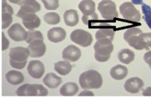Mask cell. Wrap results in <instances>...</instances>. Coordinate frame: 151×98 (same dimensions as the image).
Here are the masks:
<instances>
[{
	"label": "cell",
	"instance_id": "obj_13",
	"mask_svg": "<svg viewBox=\"0 0 151 98\" xmlns=\"http://www.w3.org/2000/svg\"><path fill=\"white\" fill-rule=\"evenodd\" d=\"M144 86L143 81L139 77H132L125 81L124 88L130 94H137Z\"/></svg>",
	"mask_w": 151,
	"mask_h": 98
},
{
	"label": "cell",
	"instance_id": "obj_14",
	"mask_svg": "<svg viewBox=\"0 0 151 98\" xmlns=\"http://www.w3.org/2000/svg\"><path fill=\"white\" fill-rule=\"evenodd\" d=\"M47 38L53 43L63 41L66 37V32L62 27H53L47 31Z\"/></svg>",
	"mask_w": 151,
	"mask_h": 98
},
{
	"label": "cell",
	"instance_id": "obj_36",
	"mask_svg": "<svg viewBox=\"0 0 151 98\" xmlns=\"http://www.w3.org/2000/svg\"><path fill=\"white\" fill-rule=\"evenodd\" d=\"M2 51H5L6 49L8 48L9 45V41H8V39H6V37H5V34L4 33L2 32Z\"/></svg>",
	"mask_w": 151,
	"mask_h": 98
},
{
	"label": "cell",
	"instance_id": "obj_28",
	"mask_svg": "<svg viewBox=\"0 0 151 98\" xmlns=\"http://www.w3.org/2000/svg\"><path fill=\"white\" fill-rule=\"evenodd\" d=\"M37 39H44L43 35H42L41 32L38 31H35V30L27 31V38L26 40L27 43L30 44V42H32L33 41Z\"/></svg>",
	"mask_w": 151,
	"mask_h": 98
},
{
	"label": "cell",
	"instance_id": "obj_22",
	"mask_svg": "<svg viewBox=\"0 0 151 98\" xmlns=\"http://www.w3.org/2000/svg\"><path fill=\"white\" fill-rule=\"evenodd\" d=\"M79 90V87L73 82L65 83L60 89V94L63 96H74Z\"/></svg>",
	"mask_w": 151,
	"mask_h": 98
},
{
	"label": "cell",
	"instance_id": "obj_37",
	"mask_svg": "<svg viewBox=\"0 0 151 98\" xmlns=\"http://www.w3.org/2000/svg\"><path fill=\"white\" fill-rule=\"evenodd\" d=\"M80 96H91V97H93L94 96V94L92 93L91 91H90V90H84V91H83L81 92L80 94H79Z\"/></svg>",
	"mask_w": 151,
	"mask_h": 98
},
{
	"label": "cell",
	"instance_id": "obj_6",
	"mask_svg": "<svg viewBox=\"0 0 151 98\" xmlns=\"http://www.w3.org/2000/svg\"><path fill=\"white\" fill-rule=\"evenodd\" d=\"M120 14L126 20L132 22H139L141 16L138 9L134 6L132 2H125L119 6Z\"/></svg>",
	"mask_w": 151,
	"mask_h": 98
},
{
	"label": "cell",
	"instance_id": "obj_16",
	"mask_svg": "<svg viewBox=\"0 0 151 98\" xmlns=\"http://www.w3.org/2000/svg\"><path fill=\"white\" fill-rule=\"evenodd\" d=\"M21 10L29 13H36L41 10V5L36 0H24L19 4Z\"/></svg>",
	"mask_w": 151,
	"mask_h": 98
},
{
	"label": "cell",
	"instance_id": "obj_5",
	"mask_svg": "<svg viewBox=\"0 0 151 98\" xmlns=\"http://www.w3.org/2000/svg\"><path fill=\"white\" fill-rule=\"evenodd\" d=\"M97 9L104 20H114L119 16L116 5L111 0H102L99 2Z\"/></svg>",
	"mask_w": 151,
	"mask_h": 98
},
{
	"label": "cell",
	"instance_id": "obj_15",
	"mask_svg": "<svg viewBox=\"0 0 151 98\" xmlns=\"http://www.w3.org/2000/svg\"><path fill=\"white\" fill-rule=\"evenodd\" d=\"M140 34H133L127 37L125 41L129 44V46L132 47L136 50H143V49L148 50V48H147V45H146V44H145L144 41L140 36Z\"/></svg>",
	"mask_w": 151,
	"mask_h": 98
},
{
	"label": "cell",
	"instance_id": "obj_17",
	"mask_svg": "<svg viewBox=\"0 0 151 98\" xmlns=\"http://www.w3.org/2000/svg\"><path fill=\"white\" fill-rule=\"evenodd\" d=\"M78 8L84 16L93 15L95 13V2L93 0H83L78 5Z\"/></svg>",
	"mask_w": 151,
	"mask_h": 98
},
{
	"label": "cell",
	"instance_id": "obj_21",
	"mask_svg": "<svg viewBox=\"0 0 151 98\" xmlns=\"http://www.w3.org/2000/svg\"><path fill=\"white\" fill-rule=\"evenodd\" d=\"M64 22L67 26H74L79 23V15L75 9L66 10L63 14Z\"/></svg>",
	"mask_w": 151,
	"mask_h": 98
},
{
	"label": "cell",
	"instance_id": "obj_7",
	"mask_svg": "<svg viewBox=\"0 0 151 98\" xmlns=\"http://www.w3.org/2000/svg\"><path fill=\"white\" fill-rule=\"evenodd\" d=\"M18 17L21 18L24 26L29 31H34L41 25V20L35 13H26L19 9L17 14Z\"/></svg>",
	"mask_w": 151,
	"mask_h": 98
},
{
	"label": "cell",
	"instance_id": "obj_31",
	"mask_svg": "<svg viewBox=\"0 0 151 98\" xmlns=\"http://www.w3.org/2000/svg\"><path fill=\"white\" fill-rule=\"evenodd\" d=\"M142 31H141L139 28H137V27H132V28H129L126 30L124 33V40L126 39L127 37H129V36H132L133 34H142Z\"/></svg>",
	"mask_w": 151,
	"mask_h": 98
},
{
	"label": "cell",
	"instance_id": "obj_19",
	"mask_svg": "<svg viewBox=\"0 0 151 98\" xmlns=\"http://www.w3.org/2000/svg\"><path fill=\"white\" fill-rule=\"evenodd\" d=\"M110 75L115 80H122L128 75V69L124 65H117L111 69Z\"/></svg>",
	"mask_w": 151,
	"mask_h": 98
},
{
	"label": "cell",
	"instance_id": "obj_26",
	"mask_svg": "<svg viewBox=\"0 0 151 98\" xmlns=\"http://www.w3.org/2000/svg\"><path fill=\"white\" fill-rule=\"evenodd\" d=\"M139 3L142 6V11L143 13V19L147 23V26L151 29V8L148 5L142 2V0H139Z\"/></svg>",
	"mask_w": 151,
	"mask_h": 98
},
{
	"label": "cell",
	"instance_id": "obj_18",
	"mask_svg": "<svg viewBox=\"0 0 151 98\" xmlns=\"http://www.w3.org/2000/svg\"><path fill=\"white\" fill-rule=\"evenodd\" d=\"M6 79L7 82L11 85L17 86L22 83L24 80V76L23 73L17 70H11L6 74Z\"/></svg>",
	"mask_w": 151,
	"mask_h": 98
},
{
	"label": "cell",
	"instance_id": "obj_32",
	"mask_svg": "<svg viewBox=\"0 0 151 98\" xmlns=\"http://www.w3.org/2000/svg\"><path fill=\"white\" fill-rule=\"evenodd\" d=\"M97 19H98L97 14L96 13H94L93 15L88 16H83L82 21L83 23L84 24H86V25H89V24H91V22L94 21V20H97Z\"/></svg>",
	"mask_w": 151,
	"mask_h": 98
},
{
	"label": "cell",
	"instance_id": "obj_12",
	"mask_svg": "<svg viewBox=\"0 0 151 98\" xmlns=\"http://www.w3.org/2000/svg\"><path fill=\"white\" fill-rule=\"evenodd\" d=\"M62 56L64 60L74 62L78 61L81 57V51L76 46L70 44L63 49Z\"/></svg>",
	"mask_w": 151,
	"mask_h": 98
},
{
	"label": "cell",
	"instance_id": "obj_2",
	"mask_svg": "<svg viewBox=\"0 0 151 98\" xmlns=\"http://www.w3.org/2000/svg\"><path fill=\"white\" fill-rule=\"evenodd\" d=\"M94 58L97 62H105L110 59L111 54L114 50L112 41L108 38L97 40L93 46Z\"/></svg>",
	"mask_w": 151,
	"mask_h": 98
},
{
	"label": "cell",
	"instance_id": "obj_35",
	"mask_svg": "<svg viewBox=\"0 0 151 98\" xmlns=\"http://www.w3.org/2000/svg\"><path fill=\"white\" fill-rule=\"evenodd\" d=\"M143 60L147 65H149L150 69H151V51H149L147 53H145L144 55H143Z\"/></svg>",
	"mask_w": 151,
	"mask_h": 98
},
{
	"label": "cell",
	"instance_id": "obj_11",
	"mask_svg": "<svg viewBox=\"0 0 151 98\" xmlns=\"http://www.w3.org/2000/svg\"><path fill=\"white\" fill-rule=\"evenodd\" d=\"M45 65L38 60H32L30 61L27 66V72L32 78L40 79L45 73Z\"/></svg>",
	"mask_w": 151,
	"mask_h": 98
},
{
	"label": "cell",
	"instance_id": "obj_38",
	"mask_svg": "<svg viewBox=\"0 0 151 98\" xmlns=\"http://www.w3.org/2000/svg\"><path fill=\"white\" fill-rule=\"evenodd\" d=\"M142 95L146 97L151 96V87H147V89H144L143 92H142Z\"/></svg>",
	"mask_w": 151,
	"mask_h": 98
},
{
	"label": "cell",
	"instance_id": "obj_23",
	"mask_svg": "<svg viewBox=\"0 0 151 98\" xmlns=\"http://www.w3.org/2000/svg\"><path fill=\"white\" fill-rule=\"evenodd\" d=\"M55 70L58 74L62 76H66L71 72L72 65L69 61H59L54 65Z\"/></svg>",
	"mask_w": 151,
	"mask_h": 98
},
{
	"label": "cell",
	"instance_id": "obj_29",
	"mask_svg": "<svg viewBox=\"0 0 151 98\" xmlns=\"http://www.w3.org/2000/svg\"><path fill=\"white\" fill-rule=\"evenodd\" d=\"M13 22V17L12 14L9 13H2V28H7Z\"/></svg>",
	"mask_w": 151,
	"mask_h": 98
},
{
	"label": "cell",
	"instance_id": "obj_9",
	"mask_svg": "<svg viewBox=\"0 0 151 98\" xmlns=\"http://www.w3.org/2000/svg\"><path fill=\"white\" fill-rule=\"evenodd\" d=\"M8 35L14 41H24L27 38V32L20 25V24H14L8 30Z\"/></svg>",
	"mask_w": 151,
	"mask_h": 98
},
{
	"label": "cell",
	"instance_id": "obj_25",
	"mask_svg": "<svg viewBox=\"0 0 151 98\" xmlns=\"http://www.w3.org/2000/svg\"><path fill=\"white\" fill-rule=\"evenodd\" d=\"M96 39L99 40L102 38H108L112 41L114 37V31L111 27H103L100 28L96 32Z\"/></svg>",
	"mask_w": 151,
	"mask_h": 98
},
{
	"label": "cell",
	"instance_id": "obj_30",
	"mask_svg": "<svg viewBox=\"0 0 151 98\" xmlns=\"http://www.w3.org/2000/svg\"><path fill=\"white\" fill-rule=\"evenodd\" d=\"M41 2L47 10H55L59 6L58 0H41Z\"/></svg>",
	"mask_w": 151,
	"mask_h": 98
},
{
	"label": "cell",
	"instance_id": "obj_39",
	"mask_svg": "<svg viewBox=\"0 0 151 98\" xmlns=\"http://www.w3.org/2000/svg\"><path fill=\"white\" fill-rule=\"evenodd\" d=\"M9 2H12V3H14V4H20L24 0H9Z\"/></svg>",
	"mask_w": 151,
	"mask_h": 98
},
{
	"label": "cell",
	"instance_id": "obj_33",
	"mask_svg": "<svg viewBox=\"0 0 151 98\" xmlns=\"http://www.w3.org/2000/svg\"><path fill=\"white\" fill-rule=\"evenodd\" d=\"M141 37L144 41L148 50L151 48V33H142L140 34Z\"/></svg>",
	"mask_w": 151,
	"mask_h": 98
},
{
	"label": "cell",
	"instance_id": "obj_27",
	"mask_svg": "<svg viewBox=\"0 0 151 98\" xmlns=\"http://www.w3.org/2000/svg\"><path fill=\"white\" fill-rule=\"evenodd\" d=\"M44 20L50 25H55L59 24L60 16L56 13H47L44 16Z\"/></svg>",
	"mask_w": 151,
	"mask_h": 98
},
{
	"label": "cell",
	"instance_id": "obj_34",
	"mask_svg": "<svg viewBox=\"0 0 151 98\" xmlns=\"http://www.w3.org/2000/svg\"><path fill=\"white\" fill-rule=\"evenodd\" d=\"M2 13H9L12 15L13 14V8L9 5H8V3L6 2V0H2Z\"/></svg>",
	"mask_w": 151,
	"mask_h": 98
},
{
	"label": "cell",
	"instance_id": "obj_20",
	"mask_svg": "<svg viewBox=\"0 0 151 98\" xmlns=\"http://www.w3.org/2000/svg\"><path fill=\"white\" fill-rule=\"evenodd\" d=\"M43 83L51 89H55L62 83V78L53 72H49L43 79Z\"/></svg>",
	"mask_w": 151,
	"mask_h": 98
},
{
	"label": "cell",
	"instance_id": "obj_3",
	"mask_svg": "<svg viewBox=\"0 0 151 98\" xmlns=\"http://www.w3.org/2000/svg\"><path fill=\"white\" fill-rule=\"evenodd\" d=\"M9 63L17 69H23L27 65V61L30 56L28 48L24 47H16L9 51Z\"/></svg>",
	"mask_w": 151,
	"mask_h": 98
},
{
	"label": "cell",
	"instance_id": "obj_8",
	"mask_svg": "<svg viewBox=\"0 0 151 98\" xmlns=\"http://www.w3.org/2000/svg\"><path fill=\"white\" fill-rule=\"evenodd\" d=\"M70 39L73 42L84 48L91 45L93 41L92 35L87 31L81 29L74 30L70 34Z\"/></svg>",
	"mask_w": 151,
	"mask_h": 98
},
{
	"label": "cell",
	"instance_id": "obj_10",
	"mask_svg": "<svg viewBox=\"0 0 151 98\" xmlns=\"http://www.w3.org/2000/svg\"><path fill=\"white\" fill-rule=\"evenodd\" d=\"M30 51V56L32 58L42 57L46 52V45L43 40L37 39L29 44L28 48Z\"/></svg>",
	"mask_w": 151,
	"mask_h": 98
},
{
	"label": "cell",
	"instance_id": "obj_24",
	"mask_svg": "<svg viewBox=\"0 0 151 98\" xmlns=\"http://www.w3.org/2000/svg\"><path fill=\"white\" fill-rule=\"evenodd\" d=\"M118 58L119 60L123 64L131 63L135 59V54L132 51L128 49V48H124L122 49L118 54Z\"/></svg>",
	"mask_w": 151,
	"mask_h": 98
},
{
	"label": "cell",
	"instance_id": "obj_4",
	"mask_svg": "<svg viewBox=\"0 0 151 98\" xmlns=\"http://www.w3.org/2000/svg\"><path fill=\"white\" fill-rule=\"evenodd\" d=\"M47 89L41 84H29L26 83L17 89V95L19 97L26 96H47Z\"/></svg>",
	"mask_w": 151,
	"mask_h": 98
},
{
	"label": "cell",
	"instance_id": "obj_1",
	"mask_svg": "<svg viewBox=\"0 0 151 98\" xmlns=\"http://www.w3.org/2000/svg\"><path fill=\"white\" fill-rule=\"evenodd\" d=\"M79 83L80 87L84 89H99L103 84V79L97 71L91 69L80 75Z\"/></svg>",
	"mask_w": 151,
	"mask_h": 98
}]
</instances>
